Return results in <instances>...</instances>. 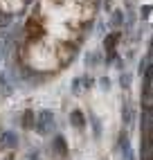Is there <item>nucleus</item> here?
I'll return each instance as SVG.
<instances>
[{
	"label": "nucleus",
	"mask_w": 153,
	"mask_h": 160,
	"mask_svg": "<svg viewBox=\"0 0 153 160\" xmlns=\"http://www.w3.org/2000/svg\"><path fill=\"white\" fill-rule=\"evenodd\" d=\"M113 16H111V27L113 29H117V27H122L124 25V12L122 9H115V12H111Z\"/></svg>",
	"instance_id": "obj_1"
},
{
	"label": "nucleus",
	"mask_w": 153,
	"mask_h": 160,
	"mask_svg": "<svg viewBox=\"0 0 153 160\" xmlns=\"http://www.w3.org/2000/svg\"><path fill=\"white\" fill-rule=\"evenodd\" d=\"M72 117H74V124H76V126H81V124H83V122H81L83 117H81V113H79V111H74V113H72Z\"/></svg>",
	"instance_id": "obj_8"
},
{
	"label": "nucleus",
	"mask_w": 153,
	"mask_h": 160,
	"mask_svg": "<svg viewBox=\"0 0 153 160\" xmlns=\"http://www.w3.org/2000/svg\"><path fill=\"white\" fill-rule=\"evenodd\" d=\"M104 29H106V25H104V23H99V25H97V32H99V34H104Z\"/></svg>",
	"instance_id": "obj_13"
},
{
	"label": "nucleus",
	"mask_w": 153,
	"mask_h": 160,
	"mask_svg": "<svg viewBox=\"0 0 153 160\" xmlns=\"http://www.w3.org/2000/svg\"><path fill=\"white\" fill-rule=\"evenodd\" d=\"M115 41H117V34H111V36L106 38V48H108V50H113V48H115Z\"/></svg>",
	"instance_id": "obj_6"
},
{
	"label": "nucleus",
	"mask_w": 153,
	"mask_h": 160,
	"mask_svg": "<svg viewBox=\"0 0 153 160\" xmlns=\"http://www.w3.org/2000/svg\"><path fill=\"white\" fill-rule=\"evenodd\" d=\"M2 138H5V144H7V147H14V144H16V135H14V133H5Z\"/></svg>",
	"instance_id": "obj_5"
},
{
	"label": "nucleus",
	"mask_w": 153,
	"mask_h": 160,
	"mask_svg": "<svg viewBox=\"0 0 153 160\" xmlns=\"http://www.w3.org/2000/svg\"><path fill=\"white\" fill-rule=\"evenodd\" d=\"M140 14H142V18H144V20H149V16H151V5L142 7V9H140Z\"/></svg>",
	"instance_id": "obj_7"
},
{
	"label": "nucleus",
	"mask_w": 153,
	"mask_h": 160,
	"mask_svg": "<svg viewBox=\"0 0 153 160\" xmlns=\"http://www.w3.org/2000/svg\"><path fill=\"white\" fill-rule=\"evenodd\" d=\"M124 23H126V27H128V29H133V25H135V12L124 14Z\"/></svg>",
	"instance_id": "obj_3"
},
{
	"label": "nucleus",
	"mask_w": 153,
	"mask_h": 160,
	"mask_svg": "<svg viewBox=\"0 0 153 160\" xmlns=\"http://www.w3.org/2000/svg\"><path fill=\"white\" fill-rule=\"evenodd\" d=\"M99 63H101V54H99V52L86 54V66H88V68H95V66H99Z\"/></svg>",
	"instance_id": "obj_2"
},
{
	"label": "nucleus",
	"mask_w": 153,
	"mask_h": 160,
	"mask_svg": "<svg viewBox=\"0 0 153 160\" xmlns=\"http://www.w3.org/2000/svg\"><path fill=\"white\" fill-rule=\"evenodd\" d=\"M9 23H12V14H7V12H0V27H7Z\"/></svg>",
	"instance_id": "obj_4"
},
{
	"label": "nucleus",
	"mask_w": 153,
	"mask_h": 160,
	"mask_svg": "<svg viewBox=\"0 0 153 160\" xmlns=\"http://www.w3.org/2000/svg\"><path fill=\"white\" fill-rule=\"evenodd\" d=\"M79 83H81V79H74V81H72V90H74V92H79Z\"/></svg>",
	"instance_id": "obj_12"
},
{
	"label": "nucleus",
	"mask_w": 153,
	"mask_h": 160,
	"mask_svg": "<svg viewBox=\"0 0 153 160\" xmlns=\"http://www.w3.org/2000/svg\"><path fill=\"white\" fill-rule=\"evenodd\" d=\"M99 83H101V88H104V90H108V88H111V79H106V77H104Z\"/></svg>",
	"instance_id": "obj_10"
},
{
	"label": "nucleus",
	"mask_w": 153,
	"mask_h": 160,
	"mask_svg": "<svg viewBox=\"0 0 153 160\" xmlns=\"http://www.w3.org/2000/svg\"><path fill=\"white\" fill-rule=\"evenodd\" d=\"M119 81H122V86L126 88L128 83H131V74H122V79H119Z\"/></svg>",
	"instance_id": "obj_9"
},
{
	"label": "nucleus",
	"mask_w": 153,
	"mask_h": 160,
	"mask_svg": "<svg viewBox=\"0 0 153 160\" xmlns=\"http://www.w3.org/2000/svg\"><path fill=\"white\" fill-rule=\"evenodd\" d=\"M104 9L106 12H113V0H104Z\"/></svg>",
	"instance_id": "obj_11"
}]
</instances>
